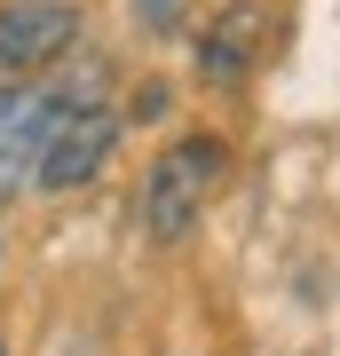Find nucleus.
Listing matches in <instances>:
<instances>
[{
    "mask_svg": "<svg viewBox=\"0 0 340 356\" xmlns=\"http://www.w3.org/2000/svg\"><path fill=\"white\" fill-rule=\"evenodd\" d=\"M222 175H229L222 135H182L175 151H159L151 175H143V238L151 245H182L198 229V214L214 206Z\"/></svg>",
    "mask_w": 340,
    "mask_h": 356,
    "instance_id": "1",
    "label": "nucleus"
},
{
    "mask_svg": "<svg viewBox=\"0 0 340 356\" xmlns=\"http://www.w3.org/2000/svg\"><path fill=\"white\" fill-rule=\"evenodd\" d=\"M119 135H127L119 103H95V111H40L32 159H24L32 191H56V198H63V191H88L103 166H111Z\"/></svg>",
    "mask_w": 340,
    "mask_h": 356,
    "instance_id": "2",
    "label": "nucleus"
},
{
    "mask_svg": "<svg viewBox=\"0 0 340 356\" xmlns=\"http://www.w3.org/2000/svg\"><path fill=\"white\" fill-rule=\"evenodd\" d=\"M79 48V8L72 0H8L0 8V72H56Z\"/></svg>",
    "mask_w": 340,
    "mask_h": 356,
    "instance_id": "3",
    "label": "nucleus"
},
{
    "mask_svg": "<svg viewBox=\"0 0 340 356\" xmlns=\"http://www.w3.org/2000/svg\"><path fill=\"white\" fill-rule=\"evenodd\" d=\"M261 24H269L261 0H229L214 24L198 32V79H206V88H222V95H229V88H245L253 56H261Z\"/></svg>",
    "mask_w": 340,
    "mask_h": 356,
    "instance_id": "4",
    "label": "nucleus"
},
{
    "mask_svg": "<svg viewBox=\"0 0 340 356\" xmlns=\"http://www.w3.org/2000/svg\"><path fill=\"white\" fill-rule=\"evenodd\" d=\"M166 111H175V88H166V79H143V88H135V111H127V119H166Z\"/></svg>",
    "mask_w": 340,
    "mask_h": 356,
    "instance_id": "5",
    "label": "nucleus"
},
{
    "mask_svg": "<svg viewBox=\"0 0 340 356\" xmlns=\"http://www.w3.org/2000/svg\"><path fill=\"white\" fill-rule=\"evenodd\" d=\"M135 24L143 32H175L182 24V0H135Z\"/></svg>",
    "mask_w": 340,
    "mask_h": 356,
    "instance_id": "6",
    "label": "nucleus"
},
{
    "mask_svg": "<svg viewBox=\"0 0 340 356\" xmlns=\"http://www.w3.org/2000/svg\"><path fill=\"white\" fill-rule=\"evenodd\" d=\"M0 356H8V341H0Z\"/></svg>",
    "mask_w": 340,
    "mask_h": 356,
    "instance_id": "7",
    "label": "nucleus"
}]
</instances>
